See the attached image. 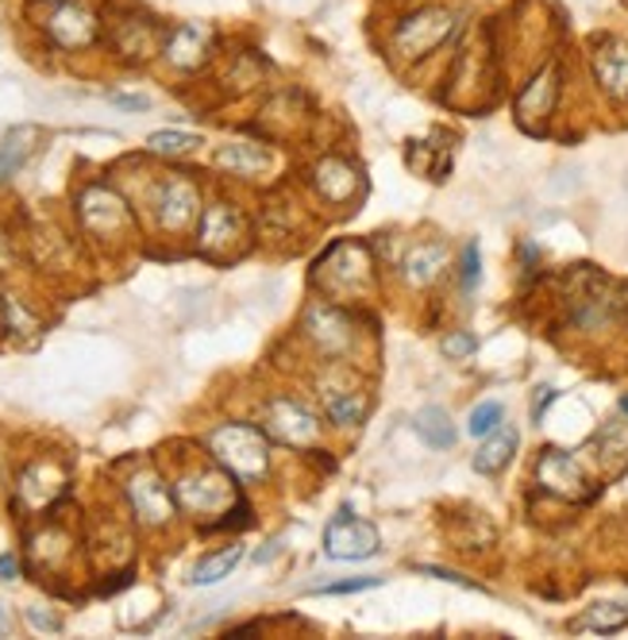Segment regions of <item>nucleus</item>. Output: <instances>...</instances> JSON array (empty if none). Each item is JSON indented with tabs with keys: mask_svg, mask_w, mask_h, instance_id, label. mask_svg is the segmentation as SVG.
<instances>
[{
	"mask_svg": "<svg viewBox=\"0 0 628 640\" xmlns=\"http://www.w3.org/2000/svg\"><path fill=\"white\" fill-rule=\"evenodd\" d=\"M602 459L609 467H617V471L628 463V420L606 425V433H602Z\"/></svg>",
	"mask_w": 628,
	"mask_h": 640,
	"instance_id": "obj_23",
	"label": "nucleus"
},
{
	"mask_svg": "<svg viewBox=\"0 0 628 640\" xmlns=\"http://www.w3.org/2000/svg\"><path fill=\"white\" fill-rule=\"evenodd\" d=\"M82 221L89 224L93 232H113L116 224L128 221V209H124V201L116 198V193L108 190H89L82 198Z\"/></svg>",
	"mask_w": 628,
	"mask_h": 640,
	"instance_id": "obj_11",
	"label": "nucleus"
},
{
	"mask_svg": "<svg viewBox=\"0 0 628 640\" xmlns=\"http://www.w3.org/2000/svg\"><path fill=\"white\" fill-rule=\"evenodd\" d=\"M501 417H505V409H501L498 402H482V405H475V409H470V420H467L470 436H490L493 428L501 425Z\"/></svg>",
	"mask_w": 628,
	"mask_h": 640,
	"instance_id": "obj_25",
	"label": "nucleus"
},
{
	"mask_svg": "<svg viewBox=\"0 0 628 640\" xmlns=\"http://www.w3.org/2000/svg\"><path fill=\"white\" fill-rule=\"evenodd\" d=\"M462 286H467V290L478 286V244H470L467 255H462Z\"/></svg>",
	"mask_w": 628,
	"mask_h": 640,
	"instance_id": "obj_27",
	"label": "nucleus"
},
{
	"mask_svg": "<svg viewBox=\"0 0 628 640\" xmlns=\"http://www.w3.org/2000/svg\"><path fill=\"white\" fill-rule=\"evenodd\" d=\"M536 479L544 490H552V494L560 498H586L590 490H586V474L583 467H578L575 456H567V451H544L536 463Z\"/></svg>",
	"mask_w": 628,
	"mask_h": 640,
	"instance_id": "obj_4",
	"label": "nucleus"
},
{
	"mask_svg": "<svg viewBox=\"0 0 628 640\" xmlns=\"http://www.w3.org/2000/svg\"><path fill=\"white\" fill-rule=\"evenodd\" d=\"M513 451H517V433L513 428H493V436L490 440L478 448V456H475V471L478 474H498L501 467L513 459Z\"/></svg>",
	"mask_w": 628,
	"mask_h": 640,
	"instance_id": "obj_15",
	"label": "nucleus"
},
{
	"mask_svg": "<svg viewBox=\"0 0 628 640\" xmlns=\"http://www.w3.org/2000/svg\"><path fill=\"white\" fill-rule=\"evenodd\" d=\"M470 351H475V335H467V332H455L444 340V355H451V359H467Z\"/></svg>",
	"mask_w": 628,
	"mask_h": 640,
	"instance_id": "obj_26",
	"label": "nucleus"
},
{
	"mask_svg": "<svg viewBox=\"0 0 628 640\" xmlns=\"http://www.w3.org/2000/svg\"><path fill=\"white\" fill-rule=\"evenodd\" d=\"M8 629H12V618H8V610L0 606V637H8Z\"/></svg>",
	"mask_w": 628,
	"mask_h": 640,
	"instance_id": "obj_31",
	"label": "nucleus"
},
{
	"mask_svg": "<svg viewBox=\"0 0 628 640\" xmlns=\"http://www.w3.org/2000/svg\"><path fill=\"white\" fill-rule=\"evenodd\" d=\"M209 448H212V456H216V463L224 467L235 482H258L266 474V463H270V456H266V436L251 425L216 428Z\"/></svg>",
	"mask_w": 628,
	"mask_h": 640,
	"instance_id": "obj_1",
	"label": "nucleus"
},
{
	"mask_svg": "<svg viewBox=\"0 0 628 640\" xmlns=\"http://www.w3.org/2000/svg\"><path fill=\"white\" fill-rule=\"evenodd\" d=\"M128 494H131V505H136L139 521H147V525H162V521L170 518V510H174V498H170L167 482L151 471L136 474V479L128 482Z\"/></svg>",
	"mask_w": 628,
	"mask_h": 640,
	"instance_id": "obj_8",
	"label": "nucleus"
},
{
	"mask_svg": "<svg viewBox=\"0 0 628 640\" xmlns=\"http://www.w3.org/2000/svg\"><path fill=\"white\" fill-rule=\"evenodd\" d=\"M628 626V606L621 602H598L578 618V629H590V633H617Z\"/></svg>",
	"mask_w": 628,
	"mask_h": 640,
	"instance_id": "obj_19",
	"label": "nucleus"
},
{
	"mask_svg": "<svg viewBox=\"0 0 628 640\" xmlns=\"http://www.w3.org/2000/svg\"><path fill=\"white\" fill-rule=\"evenodd\" d=\"M413 428H417L421 440L428 444V448H451L455 444V425L439 405H424L417 413V420H413Z\"/></svg>",
	"mask_w": 628,
	"mask_h": 640,
	"instance_id": "obj_17",
	"label": "nucleus"
},
{
	"mask_svg": "<svg viewBox=\"0 0 628 640\" xmlns=\"http://www.w3.org/2000/svg\"><path fill=\"white\" fill-rule=\"evenodd\" d=\"M240 559H243V544H227V548L212 552V556H205L198 567H193L190 583H193V587H212V583H220L224 575H232Z\"/></svg>",
	"mask_w": 628,
	"mask_h": 640,
	"instance_id": "obj_16",
	"label": "nucleus"
},
{
	"mask_svg": "<svg viewBox=\"0 0 628 640\" xmlns=\"http://www.w3.org/2000/svg\"><path fill=\"white\" fill-rule=\"evenodd\" d=\"M594 74H598L602 89L614 100L628 105V43L606 39V43L594 51Z\"/></svg>",
	"mask_w": 628,
	"mask_h": 640,
	"instance_id": "obj_9",
	"label": "nucleus"
},
{
	"mask_svg": "<svg viewBox=\"0 0 628 640\" xmlns=\"http://www.w3.org/2000/svg\"><path fill=\"white\" fill-rule=\"evenodd\" d=\"M266 425H270V433L286 444H312L320 433L317 417L297 402H270L266 405Z\"/></svg>",
	"mask_w": 628,
	"mask_h": 640,
	"instance_id": "obj_6",
	"label": "nucleus"
},
{
	"mask_svg": "<svg viewBox=\"0 0 628 640\" xmlns=\"http://www.w3.org/2000/svg\"><path fill=\"white\" fill-rule=\"evenodd\" d=\"M266 162H270L266 151L255 143H227L224 151H220V167H232L235 174H258Z\"/></svg>",
	"mask_w": 628,
	"mask_h": 640,
	"instance_id": "obj_21",
	"label": "nucleus"
},
{
	"mask_svg": "<svg viewBox=\"0 0 628 640\" xmlns=\"http://www.w3.org/2000/svg\"><path fill=\"white\" fill-rule=\"evenodd\" d=\"M455 31V15L444 12V8H424V12L409 15V20L397 23L394 43L397 51H405L409 58H421V54H432L447 35Z\"/></svg>",
	"mask_w": 628,
	"mask_h": 640,
	"instance_id": "obj_2",
	"label": "nucleus"
},
{
	"mask_svg": "<svg viewBox=\"0 0 628 640\" xmlns=\"http://www.w3.org/2000/svg\"><path fill=\"white\" fill-rule=\"evenodd\" d=\"M235 232H240V216H235L232 209L216 205V209H209L205 213V224H201V244L220 247V244H227Z\"/></svg>",
	"mask_w": 628,
	"mask_h": 640,
	"instance_id": "obj_20",
	"label": "nucleus"
},
{
	"mask_svg": "<svg viewBox=\"0 0 628 640\" xmlns=\"http://www.w3.org/2000/svg\"><path fill=\"white\" fill-rule=\"evenodd\" d=\"M147 147H151L155 154H190L201 147V136H193V131H155V136L147 139Z\"/></svg>",
	"mask_w": 628,
	"mask_h": 640,
	"instance_id": "obj_24",
	"label": "nucleus"
},
{
	"mask_svg": "<svg viewBox=\"0 0 628 640\" xmlns=\"http://www.w3.org/2000/svg\"><path fill=\"white\" fill-rule=\"evenodd\" d=\"M46 31H51V39L58 46H66V51H77V46H89L93 39H97V20H93L89 8L62 4V8H54Z\"/></svg>",
	"mask_w": 628,
	"mask_h": 640,
	"instance_id": "obj_7",
	"label": "nucleus"
},
{
	"mask_svg": "<svg viewBox=\"0 0 628 640\" xmlns=\"http://www.w3.org/2000/svg\"><path fill=\"white\" fill-rule=\"evenodd\" d=\"M174 494L190 513H209V510H216V505H224L227 490H224V482L212 479V474H190V479L178 482Z\"/></svg>",
	"mask_w": 628,
	"mask_h": 640,
	"instance_id": "obj_10",
	"label": "nucleus"
},
{
	"mask_svg": "<svg viewBox=\"0 0 628 640\" xmlns=\"http://www.w3.org/2000/svg\"><path fill=\"white\" fill-rule=\"evenodd\" d=\"M324 552L332 559H343V564H351V559H371L374 552H379V529H374L371 521H359L343 510L340 518L328 525Z\"/></svg>",
	"mask_w": 628,
	"mask_h": 640,
	"instance_id": "obj_3",
	"label": "nucleus"
},
{
	"mask_svg": "<svg viewBox=\"0 0 628 640\" xmlns=\"http://www.w3.org/2000/svg\"><path fill=\"white\" fill-rule=\"evenodd\" d=\"M317 182H320V193H324L328 201H336V205L351 201V198H355V190H359V174L343 159L320 162V167H317Z\"/></svg>",
	"mask_w": 628,
	"mask_h": 640,
	"instance_id": "obj_14",
	"label": "nucleus"
},
{
	"mask_svg": "<svg viewBox=\"0 0 628 640\" xmlns=\"http://www.w3.org/2000/svg\"><path fill=\"white\" fill-rule=\"evenodd\" d=\"M439 263H444V247L424 244L405 259V275H409V282H432L439 275Z\"/></svg>",
	"mask_w": 628,
	"mask_h": 640,
	"instance_id": "obj_22",
	"label": "nucleus"
},
{
	"mask_svg": "<svg viewBox=\"0 0 628 640\" xmlns=\"http://www.w3.org/2000/svg\"><path fill=\"white\" fill-rule=\"evenodd\" d=\"M621 409H625V413H628V397H625V402H621Z\"/></svg>",
	"mask_w": 628,
	"mask_h": 640,
	"instance_id": "obj_32",
	"label": "nucleus"
},
{
	"mask_svg": "<svg viewBox=\"0 0 628 640\" xmlns=\"http://www.w3.org/2000/svg\"><path fill=\"white\" fill-rule=\"evenodd\" d=\"M35 139H39V128L8 131L4 143H0V178H8L12 170H20L28 162V154L35 151Z\"/></svg>",
	"mask_w": 628,
	"mask_h": 640,
	"instance_id": "obj_18",
	"label": "nucleus"
},
{
	"mask_svg": "<svg viewBox=\"0 0 628 640\" xmlns=\"http://www.w3.org/2000/svg\"><path fill=\"white\" fill-rule=\"evenodd\" d=\"M193 209H198V193L190 190L185 182H167L159 193V221L167 224V228H185L193 216Z\"/></svg>",
	"mask_w": 628,
	"mask_h": 640,
	"instance_id": "obj_12",
	"label": "nucleus"
},
{
	"mask_svg": "<svg viewBox=\"0 0 628 640\" xmlns=\"http://www.w3.org/2000/svg\"><path fill=\"white\" fill-rule=\"evenodd\" d=\"M324 405H328V417L336 420V425H355V420H363L366 413V397L359 386H336V382H324Z\"/></svg>",
	"mask_w": 628,
	"mask_h": 640,
	"instance_id": "obj_13",
	"label": "nucleus"
},
{
	"mask_svg": "<svg viewBox=\"0 0 628 640\" xmlns=\"http://www.w3.org/2000/svg\"><path fill=\"white\" fill-rule=\"evenodd\" d=\"M116 105H124V108H139V113H143L147 108V97H128V93H116Z\"/></svg>",
	"mask_w": 628,
	"mask_h": 640,
	"instance_id": "obj_29",
	"label": "nucleus"
},
{
	"mask_svg": "<svg viewBox=\"0 0 628 640\" xmlns=\"http://www.w3.org/2000/svg\"><path fill=\"white\" fill-rule=\"evenodd\" d=\"M555 97H560V70L544 66L529 85H524L521 97H517V120H521L529 131H540V120L552 116Z\"/></svg>",
	"mask_w": 628,
	"mask_h": 640,
	"instance_id": "obj_5",
	"label": "nucleus"
},
{
	"mask_svg": "<svg viewBox=\"0 0 628 640\" xmlns=\"http://www.w3.org/2000/svg\"><path fill=\"white\" fill-rule=\"evenodd\" d=\"M374 587H379V579H351V583H332L320 595H355V590H374Z\"/></svg>",
	"mask_w": 628,
	"mask_h": 640,
	"instance_id": "obj_28",
	"label": "nucleus"
},
{
	"mask_svg": "<svg viewBox=\"0 0 628 640\" xmlns=\"http://www.w3.org/2000/svg\"><path fill=\"white\" fill-rule=\"evenodd\" d=\"M0 579H15V559L12 556L0 559Z\"/></svg>",
	"mask_w": 628,
	"mask_h": 640,
	"instance_id": "obj_30",
	"label": "nucleus"
}]
</instances>
